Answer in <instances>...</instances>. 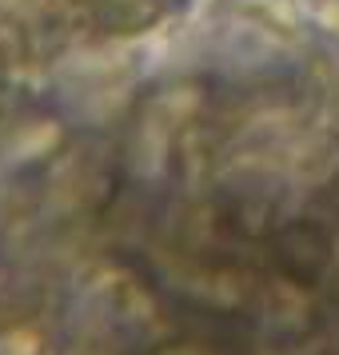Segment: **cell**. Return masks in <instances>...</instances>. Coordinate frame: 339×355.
<instances>
[{
  "label": "cell",
  "instance_id": "obj_1",
  "mask_svg": "<svg viewBox=\"0 0 339 355\" xmlns=\"http://www.w3.org/2000/svg\"><path fill=\"white\" fill-rule=\"evenodd\" d=\"M0 355H36V343L28 336H0Z\"/></svg>",
  "mask_w": 339,
  "mask_h": 355
}]
</instances>
